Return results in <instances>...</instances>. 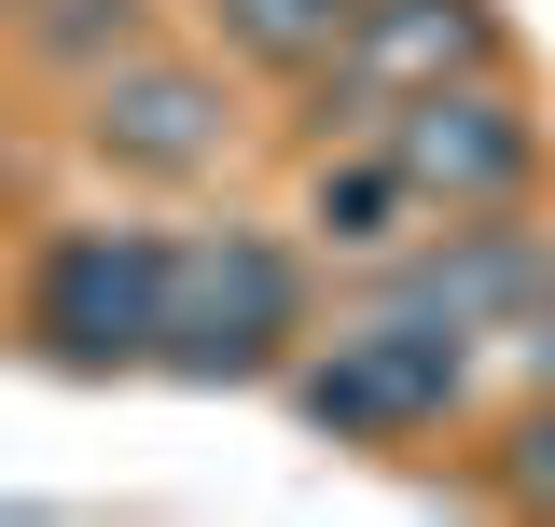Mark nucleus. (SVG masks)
<instances>
[{"mask_svg": "<svg viewBox=\"0 0 555 527\" xmlns=\"http://www.w3.org/2000/svg\"><path fill=\"white\" fill-rule=\"evenodd\" d=\"M459 389H473V333L430 320V306H375V320H347L334 347L292 375V402H306L334 445H403L430 416H459Z\"/></svg>", "mask_w": 555, "mask_h": 527, "instance_id": "f257e3e1", "label": "nucleus"}, {"mask_svg": "<svg viewBox=\"0 0 555 527\" xmlns=\"http://www.w3.org/2000/svg\"><path fill=\"white\" fill-rule=\"evenodd\" d=\"M167 292H181V250L139 236V222H83L42 250V292H28V333L56 347L69 375H126V361H167Z\"/></svg>", "mask_w": 555, "mask_h": 527, "instance_id": "f03ea898", "label": "nucleus"}, {"mask_svg": "<svg viewBox=\"0 0 555 527\" xmlns=\"http://www.w3.org/2000/svg\"><path fill=\"white\" fill-rule=\"evenodd\" d=\"M292 333H306V278H292L278 236H195V250H181V292H167V375L236 389V375H264Z\"/></svg>", "mask_w": 555, "mask_h": 527, "instance_id": "7ed1b4c3", "label": "nucleus"}, {"mask_svg": "<svg viewBox=\"0 0 555 527\" xmlns=\"http://www.w3.org/2000/svg\"><path fill=\"white\" fill-rule=\"evenodd\" d=\"M389 153H403L416 181H430V208H500V195H528V112L500 98V83H430V98H403L389 112Z\"/></svg>", "mask_w": 555, "mask_h": 527, "instance_id": "20e7f679", "label": "nucleus"}, {"mask_svg": "<svg viewBox=\"0 0 555 527\" xmlns=\"http://www.w3.org/2000/svg\"><path fill=\"white\" fill-rule=\"evenodd\" d=\"M347 98H430V83H473L486 69V0H361V28L334 42Z\"/></svg>", "mask_w": 555, "mask_h": 527, "instance_id": "39448f33", "label": "nucleus"}, {"mask_svg": "<svg viewBox=\"0 0 555 527\" xmlns=\"http://www.w3.org/2000/svg\"><path fill=\"white\" fill-rule=\"evenodd\" d=\"M98 153L112 167H153V181H195L208 153H222V83L208 69H112L98 83Z\"/></svg>", "mask_w": 555, "mask_h": 527, "instance_id": "423d86ee", "label": "nucleus"}, {"mask_svg": "<svg viewBox=\"0 0 555 527\" xmlns=\"http://www.w3.org/2000/svg\"><path fill=\"white\" fill-rule=\"evenodd\" d=\"M555 292V264L528 250V236H500V222H473V236H444V250L403 278V306H430V320H459V333H486V320H514V306H542Z\"/></svg>", "mask_w": 555, "mask_h": 527, "instance_id": "0eeeda50", "label": "nucleus"}, {"mask_svg": "<svg viewBox=\"0 0 555 527\" xmlns=\"http://www.w3.org/2000/svg\"><path fill=\"white\" fill-rule=\"evenodd\" d=\"M430 208V181H416L403 153H347V167H320V195H306V222L334 236V250H403V222Z\"/></svg>", "mask_w": 555, "mask_h": 527, "instance_id": "6e6552de", "label": "nucleus"}, {"mask_svg": "<svg viewBox=\"0 0 555 527\" xmlns=\"http://www.w3.org/2000/svg\"><path fill=\"white\" fill-rule=\"evenodd\" d=\"M208 14H222L236 56H264V69H320L361 28V0H208Z\"/></svg>", "mask_w": 555, "mask_h": 527, "instance_id": "1a4fd4ad", "label": "nucleus"}, {"mask_svg": "<svg viewBox=\"0 0 555 527\" xmlns=\"http://www.w3.org/2000/svg\"><path fill=\"white\" fill-rule=\"evenodd\" d=\"M514 500H542V514H555V402L514 430Z\"/></svg>", "mask_w": 555, "mask_h": 527, "instance_id": "9d476101", "label": "nucleus"}]
</instances>
